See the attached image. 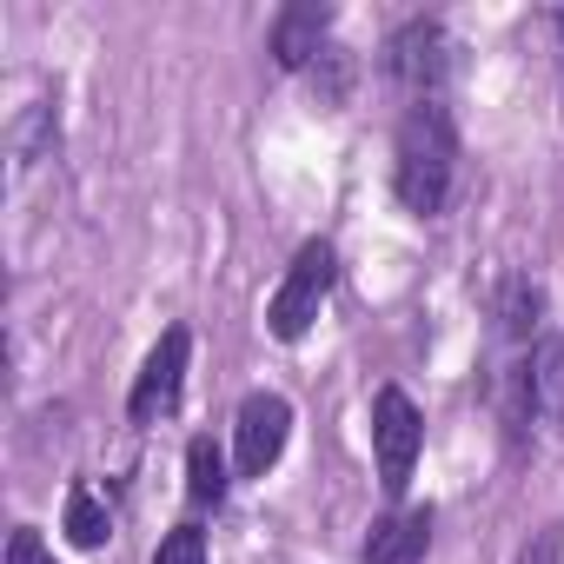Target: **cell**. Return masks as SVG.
Here are the masks:
<instances>
[{"label":"cell","mask_w":564,"mask_h":564,"mask_svg":"<svg viewBox=\"0 0 564 564\" xmlns=\"http://www.w3.org/2000/svg\"><path fill=\"white\" fill-rule=\"evenodd\" d=\"M186 498L193 505H219L226 498V458L213 438H193L186 445Z\"/></svg>","instance_id":"obj_11"},{"label":"cell","mask_w":564,"mask_h":564,"mask_svg":"<svg viewBox=\"0 0 564 564\" xmlns=\"http://www.w3.org/2000/svg\"><path fill=\"white\" fill-rule=\"evenodd\" d=\"M333 272H339L333 246H326V239H306V246L293 252L286 279H279L272 306H265V333H272V339H286V346L306 339L313 319H319V306H326V293H333Z\"/></svg>","instance_id":"obj_2"},{"label":"cell","mask_w":564,"mask_h":564,"mask_svg":"<svg viewBox=\"0 0 564 564\" xmlns=\"http://www.w3.org/2000/svg\"><path fill=\"white\" fill-rule=\"evenodd\" d=\"M186 359H193V339H186V326L160 333V346L147 352V366H140V379H133V392H127V419H133V425H160V419L180 405Z\"/></svg>","instance_id":"obj_5"},{"label":"cell","mask_w":564,"mask_h":564,"mask_svg":"<svg viewBox=\"0 0 564 564\" xmlns=\"http://www.w3.org/2000/svg\"><path fill=\"white\" fill-rule=\"evenodd\" d=\"M326 28H333V8H286L272 21V61L293 74H313V61L326 54Z\"/></svg>","instance_id":"obj_9"},{"label":"cell","mask_w":564,"mask_h":564,"mask_svg":"<svg viewBox=\"0 0 564 564\" xmlns=\"http://www.w3.org/2000/svg\"><path fill=\"white\" fill-rule=\"evenodd\" d=\"M511 419L518 425H564V339H538L531 359L511 372Z\"/></svg>","instance_id":"obj_6"},{"label":"cell","mask_w":564,"mask_h":564,"mask_svg":"<svg viewBox=\"0 0 564 564\" xmlns=\"http://www.w3.org/2000/svg\"><path fill=\"white\" fill-rule=\"evenodd\" d=\"M419 445H425L419 405H412L399 386H379V399H372V452H379V485H386L392 498L405 491V478H412V465H419Z\"/></svg>","instance_id":"obj_3"},{"label":"cell","mask_w":564,"mask_h":564,"mask_svg":"<svg viewBox=\"0 0 564 564\" xmlns=\"http://www.w3.org/2000/svg\"><path fill=\"white\" fill-rule=\"evenodd\" d=\"M61 531H67L80 551H100V544H107V531H113L107 498H100L94 485H74V491H67V518H61Z\"/></svg>","instance_id":"obj_10"},{"label":"cell","mask_w":564,"mask_h":564,"mask_svg":"<svg viewBox=\"0 0 564 564\" xmlns=\"http://www.w3.org/2000/svg\"><path fill=\"white\" fill-rule=\"evenodd\" d=\"M544 319V293L531 286V279H505V293H498V326L505 339H531Z\"/></svg>","instance_id":"obj_12"},{"label":"cell","mask_w":564,"mask_h":564,"mask_svg":"<svg viewBox=\"0 0 564 564\" xmlns=\"http://www.w3.org/2000/svg\"><path fill=\"white\" fill-rule=\"evenodd\" d=\"M425 544H432V511L425 505H405V511H386L379 524H372V538H366V564H419L425 557Z\"/></svg>","instance_id":"obj_8"},{"label":"cell","mask_w":564,"mask_h":564,"mask_svg":"<svg viewBox=\"0 0 564 564\" xmlns=\"http://www.w3.org/2000/svg\"><path fill=\"white\" fill-rule=\"evenodd\" d=\"M153 564H206V531H199V524L166 531V538H160V551H153Z\"/></svg>","instance_id":"obj_13"},{"label":"cell","mask_w":564,"mask_h":564,"mask_svg":"<svg viewBox=\"0 0 564 564\" xmlns=\"http://www.w3.org/2000/svg\"><path fill=\"white\" fill-rule=\"evenodd\" d=\"M452 173H458V133H452V113L438 100H419L405 120H399V147H392V186L412 213H445L452 199Z\"/></svg>","instance_id":"obj_1"},{"label":"cell","mask_w":564,"mask_h":564,"mask_svg":"<svg viewBox=\"0 0 564 564\" xmlns=\"http://www.w3.org/2000/svg\"><path fill=\"white\" fill-rule=\"evenodd\" d=\"M8 564H54V551L41 544V531H28V524H21V531L8 538Z\"/></svg>","instance_id":"obj_14"},{"label":"cell","mask_w":564,"mask_h":564,"mask_svg":"<svg viewBox=\"0 0 564 564\" xmlns=\"http://www.w3.org/2000/svg\"><path fill=\"white\" fill-rule=\"evenodd\" d=\"M386 74L412 94V100H438L445 74H452V34L438 21H405L386 47Z\"/></svg>","instance_id":"obj_4"},{"label":"cell","mask_w":564,"mask_h":564,"mask_svg":"<svg viewBox=\"0 0 564 564\" xmlns=\"http://www.w3.org/2000/svg\"><path fill=\"white\" fill-rule=\"evenodd\" d=\"M524 564H557V538H538V544L524 551Z\"/></svg>","instance_id":"obj_15"},{"label":"cell","mask_w":564,"mask_h":564,"mask_svg":"<svg viewBox=\"0 0 564 564\" xmlns=\"http://www.w3.org/2000/svg\"><path fill=\"white\" fill-rule=\"evenodd\" d=\"M286 432H293V405L279 392H252L239 399V425H232V445H239V471L246 478H265L286 452Z\"/></svg>","instance_id":"obj_7"}]
</instances>
